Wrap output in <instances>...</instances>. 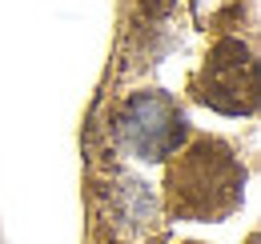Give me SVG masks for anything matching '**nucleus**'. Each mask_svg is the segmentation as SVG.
I'll return each instance as SVG.
<instances>
[{
    "label": "nucleus",
    "mask_w": 261,
    "mask_h": 244,
    "mask_svg": "<svg viewBox=\"0 0 261 244\" xmlns=\"http://www.w3.org/2000/svg\"><path fill=\"white\" fill-rule=\"evenodd\" d=\"M193 96L225 116H249L257 108V60L249 52V44L241 40H217L209 48V56L193 76Z\"/></svg>",
    "instance_id": "7ed1b4c3"
},
{
    "label": "nucleus",
    "mask_w": 261,
    "mask_h": 244,
    "mask_svg": "<svg viewBox=\"0 0 261 244\" xmlns=\"http://www.w3.org/2000/svg\"><path fill=\"white\" fill-rule=\"evenodd\" d=\"M117 140L121 148L133 152L137 160H169L181 148L189 124L185 112L177 108V100L161 88H141L117 108Z\"/></svg>",
    "instance_id": "f03ea898"
},
{
    "label": "nucleus",
    "mask_w": 261,
    "mask_h": 244,
    "mask_svg": "<svg viewBox=\"0 0 261 244\" xmlns=\"http://www.w3.org/2000/svg\"><path fill=\"white\" fill-rule=\"evenodd\" d=\"M245 168L221 140H197L173 152L165 176V208L177 220H225L241 208Z\"/></svg>",
    "instance_id": "f257e3e1"
},
{
    "label": "nucleus",
    "mask_w": 261,
    "mask_h": 244,
    "mask_svg": "<svg viewBox=\"0 0 261 244\" xmlns=\"http://www.w3.org/2000/svg\"><path fill=\"white\" fill-rule=\"evenodd\" d=\"M117 224L133 228V232H149L157 224V200H153L149 184L125 180L117 188Z\"/></svg>",
    "instance_id": "20e7f679"
}]
</instances>
